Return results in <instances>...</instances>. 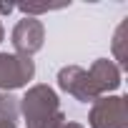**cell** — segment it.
<instances>
[{"mask_svg": "<svg viewBox=\"0 0 128 128\" xmlns=\"http://www.w3.org/2000/svg\"><path fill=\"white\" fill-rule=\"evenodd\" d=\"M18 113H23L25 128H60L66 123L55 90L45 83L28 88V93L18 103Z\"/></svg>", "mask_w": 128, "mask_h": 128, "instance_id": "obj_1", "label": "cell"}, {"mask_svg": "<svg viewBox=\"0 0 128 128\" xmlns=\"http://www.w3.org/2000/svg\"><path fill=\"white\" fill-rule=\"evenodd\" d=\"M35 76L33 58H23L15 53H0V90L10 93L18 88H25Z\"/></svg>", "mask_w": 128, "mask_h": 128, "instance_id": "obj_2", "label": "cell"}, {"mask_svg": "<svg viewBox=\"0 0 128 128\" xmlns=\"http://www.w3.org/2000/svg\"><path fill=\"white\" fill-rule=\"evenodd\" d=\"M128 120V103L123 96H100L93 100L88 123L90 128H126Z\"/></svg>", "mask_w": 128, "mask_h": 128, "instance_id": "obj_3", "label": "cell"}, {"mask_svg": "<svg viewBox=\"0 0 128 128\" xmlns=\"http://www.w3.org/2000/svg\"><path fill=\"white\" fill-rule=\"evenodd\" d=\"M58 88L63 93L73 96L80 103H93V100L100 98L98 90H96V86H93V80H90V76H88V70L80 68V66H66V68H60L58 70Z\"/></svg>", "mask_w": 128, "mask_h": 128, "instance_id": "obj_4", "label": "cell"}, {"mask_svg": "<svg viewBox=\"0 0 128 128\" xmlns=\"http://www.w3.org/2000/svg\"><path fill=\"white\" fill-rule=\"evenodd\" d=\"M10 43L15 48V55L23 58H33L43 43H45V28L38 18H23L15 23L13 33H10Z\"/></svg>", "mask_w": 128, "mask_h": 128, "instance_id": "obj_5", "label": "cell"}, {"mask_svg": "<svg viewBox=\"0 0 128 128\" xmlns=\"http://www.w3.org/2000/svg\"><path fill=\"white\" fill-rule=\"evenodd\" d=\"M88 76L98 90V96H108L110 90L120 88V68L108 58H98L93 66L88 68Z\"/></svg>", "mask_w": 128, "mask_h": 128, "instance_id": "obj_6", "label": "cell"}, {"mask_svg": "<svg viewBox=\"0 0 128 128\" xmlns=\"http://www.w3.org/2000/svg\"><path fill=\"white\" fill-rule=\"evenodd\" d=\"M0 120H15L18 123V100L0 90Z\"/></svg>", "mask_w": 128, "mask_h": 128, "instance_id": "obj_7", "label": "cell"}, {"mask_svg": "<svg viewBox=\"0 0 128 128\" xmlns=\"http://www.w3.org/2000/svg\"><path fill=\"white\" fill-rule=\"evenodd\" d=\"M126 23H120L118 28H116V35H113V53H116V60H118V68H126L128 66V55H126V50H123V43H126Z\"/></svg>", "mask_w": 128, "mask_h": 128, "instance_id": "obj_8", "label": "cell"}, {"mask_svg": "<svg viewBox=\"0 0 128 128\" xmlns=\"http://www.w3.org/2000/svg\"><path fill=\"white\" fill-rule=\"evenodd\" d=\"M66 5H48V3H23L18 5L20 13H25V18H35L40 13H53V10H63Z\"/></svg>", "mask_w": 128, "mask_h": 128, "instance_id": "obj_9", "label": "cell"}, {"mask_svg": "<svg viewBox=\"0 0 128 128\" xmlns=\"http://www.w3.org/2000/svg\"><path fill=\"white\" fill-rule=\"evenodd\" d=\"M13 8H15V5H10V3H0V15L13 13ZM3 38H5V28H3V23H0V43H3Z\"/></svg>", "mask_w": 128, "mask_h": 128, "instance_id": "obj_10", "label": "cell"}, {"mask_svg": "<svg viewBox=\"0 0 128 128\" xmlns=\"http://www.w3.org/2000/svg\"><path fill=\"white\" fill-rule=\"evenodd\" d=\"M0 128H18L15 120H0Z\"/></svg>", "mask_w": 128, "mask_h": 128, "instance_id": "obj_11", "label": "cell"}, {"mask_svg": "<svg viewBox=\"0 0 128 128\" xmlns=\"http://www.w3.org/2000/svg\"><path fill=\"white\" fill-rule=\"evenodd\" d=\"M60 128H83V126H80V123H73V120H66Z\"/></svg>", "mask_w": 128, "mask_h": 128, "instance_id": "obj_12", "label": "cell"}]
</instances>
